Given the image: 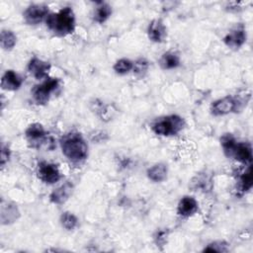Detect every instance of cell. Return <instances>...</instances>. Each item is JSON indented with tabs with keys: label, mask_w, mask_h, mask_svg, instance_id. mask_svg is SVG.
I'll return each mask as SVG.
<instances>
[{
	"label": "cell",
	"mask_w": 253,
	"mask_h": 253,
	"mask_svg": "<svg viewBox=\"0 0 253 253\" xmlns=\"http://www.w3.org/2000/svg\"><path fill=\"white\" fill-rule=\"evenodd\" d=\"M59 144L63 155L72 163L78 164L86 160L88 144L80 132H66L61 136Z\"/></svg>",
	"instance_id": "cell-1"
},
{
	"label": "cell",
	"mask_w": 253,
	"mask_h": 253,
	"mask_svg": "<svg viewBox=\"0 0 253 253\" xmlns=\"http://www.w3.org/2000/svg\"><path fill=\"white\" fill-rule=\"evenodd\" d=\"M45 23L54 35L65 37L75 30V15L71 7H63L56 13L49 14Z\"/></svg>",
	"instance_id": "cell-2"
},
{
	"label": "cell",
	"mask_w": 253,
	"mask_h": 253,
	"mask_svg": "<svg viewBox=\"0 0 253 253\" xmlns=\"http://www.w3.org/2000/svg\"><path fill=\"white\" fill-rule=\"evenodd\" d=\"M220 144L226 157L241 163L251 162L252 148L249 143L238 142L230 133H226L220 137Z\"/></svg>",
	"instance_id": "cell-3"
},
{
	"label": "cell",
	"mask_w": 253,
	"mask_h": 253,
	"mask_svg": "<svg viewBox=\"0 0 253 253\" xmlns=\"http://www.w3.org/2000/svg\"><path fill=\"white\" fill-rule=\"evenodd\" d=\"M185 126V121L178 115H169L156 120L152 125V130L157 135L171 136L178 134Z\"/></svg>",
	"instance_id": "cell-4"
},
{
	"label": "cell",
	"mask_w": 253,
	"mask_h": 253,
	"mask_svg": "<svg viewBox=\"0 0 253 253\" xmlns=\"http://www.w3.org/2000/svg\"><path fill=\"white\" fill-rule=\"evenodd\" d=\"M244 100L233 96H225L218 100H215L211 105V113L213 116H225L230 113L241 110L244 106Z\"/></svg>",
	"instance_id": "cell-5"
},
{
	"label": "cell",
	"mask_w": 253,
	"mask_h": 253,
	"mask_svg": "<svg viewBox=\"0 0 253 253\" xmlns=\"http://www.w3.org/2000/svg\"><path fill=\"white\" fill-rule=\"evenodd\" d=\"M59 79L48 77L43 82L35 86L32 90V96L36 104L45 105L50 97V94L58 87Z\"/></svg>",
	"instance_id": "cell-6"
},
{
	"label": "cell",
	"mask_w": 253,
	"mask_h": 253,
	"mask_svg": "<svg viewBox=\"0 0 253 253\" xmlns=\"http://www.w3.org/2000/svg\"><path fill=\"white\" fill-rule=\"evenodd\" d=\"M37 173L40 180L48 185L58 182L61 178V173L58 169V166L47 161H41L38 164Z\"/></svg>",
	"instance_id": "cell-7"
},
{
	"label": "cell",
	"mask_w": 253,
	"mask_h": 253,
	"mask_svg": "<svg viewBox=\"0 0 253 253\" xmlns=\"http://www.w3.org/2000/svg\"><path fill=\"white\" fill-rule=\"evenodd\" d=\"M25 134L31 146L35 148L42 147V145L46 144V140H48V138L46 139V131L39 123L31 124L27 127Z\"/></svg>",
	"instance_id": "cell-8"
},
{
	"label": "cell",
	"mask_w": 253,
	"mask_h": 253,
	"mask_svg": "<svg viewBox=\"0 0 253 253\" xmlns=\"http://www.w3.org/2000/svg\"><path fill=\"white\" fill-rule=\"evenodd\" d=\"M48 15V7L44 4H32L23 14L25 22L28 25H38L44 19L46 20Z\"/></svg>",
	"instance_id": "cell-9"
},
{
	"label": "cell",
	"mask_w": 253,
	"mask_h": 253,
	"mask_svg": "<svg viewBox=\"0 0 253 253\" xmlns=\"http://www.w3.org/2000/svg\"><path fill=\"white\" fill-rule=\"evenodd\" d=\"M246 42V31L242 24L233 27L223 38V42L231 49L240 48Z\"/></svg>",
	"instance_id": "cell-10"
},
{
	"label": "cell",
	"mask_w": 253,
	"mask_h": 253,
	"mask_svg": "<svg viewBox=\"0 0 253 253\" xmlns=\"http://www.w3.org/2000/svg\"><path fill=\"white\" fill-rule=\"evenodd\" d=\"M50 63L38 57H33L28 64V71L38 80L47 78L50 70Z\"/></svg>",
	"instance_id": "cell-11"
},
{
	"label": "cell",
	"mask_w": 253,
	"mask_h": 253,
	"mask_svg": "<svg viewBox=\"0 0 253 253\" xmlns=\"http://www.w3.org/2000/svg\"><path fill=\"white\" fill-rule=\"evenodd\" d=\"M147 36L148 39L154 42H162L166 36V27L162 20L154 19L152 20L147 27Z\"/></svg>",
	"instance_id": "cell-12"
},
{
	"label": "cell",
	"mask_w": 253,
	"mask_h": 253,
	"mask_svg": "<svg viewBox=\"0 0 253 253\" xmlns=\"http://www.w3.org/2000/svg\"><path fill=\"white\" fill-rule=\"evenodd\" d=\"M23 78L14 70H6L1 78V87L7 91H16L21 88Z\"/></svg>",
	"instance_id": "cell-13"
},
{
	"label": "cell",
	"mask_w": 253,
	"mask_h": 253,
	"mask_svg": "<svg viewBox=\"0 0 253 253\" xmlns=\"http://www.w3.org/2000/svg\"><path fill=\"white\" fill-rule=\"evenodd\" d=\"M198 208H199L198 202L196 201V199L194 197L184 196L178 204L177 213L180 216L189 217V216L193 215L194 213H196V211H198Z\"/></svg>",
	"instance_id": "cell-14"
},
{
	"label": "cell",
	"mask_w": 253,
	"mask_h": 253,
	"mask_svg": "<svg viewBox=\"0 0 253 253\" xmlns=\"http://www.w3.org/2000/svg\"><path fill=\"white\" fill-rule=\"evenodd\" d=\"M73 191V185L70 182H65L61 186H59L57 189L51 192L49 195V200L51 203L55 205H60L65 203L69 197L71 196Z\"/></svg>",
	"instance_id": "cell-15"
},
{
	"label": "cell",
	"mask_w": 253,
	"mask_h": 253,
	"mask_svg": "<svg viewBox=\"0 0 253 253\" xmlns=\"http://www.w3.org/2000/svg\"><path fill=\"white\" fill-rule=\"evenodd\" d=\"M20 216V211L16 205L12 203L4 204L2 202L1 206V222L2 224H10L14 221H16Z\"/></svg>",
	"instance_id": "cell-16"
},
{
	"label": "cell",
	"mask_w": 253,
	"mask_h": 253,
	"mask_svg": "<svg viewBox=\"0 0 253 253\" xmlns=\"http://www.w3.org/2000/svg\"><path fill=\"white\" fill-rule=\"evenodd\" d=\"M168 168L164 163H157L147 169V177L153 182H162L167 178Z\"/></svg>",
	"instance_id": "cell-17"
},
{
	"label": "cell",
	"mask_w": 253,
	"mask_h": 253,
	"mask_svg": "<svg viewBox=\"0 0 253 253\" xmlns=\"http://www.w3.org/2000/svg\"><path fill=\"white\" fill-rule=\"evenodd\" d=\"M159 64L162 69H174L180 65V57L174 51H167L162 54L159 59Z\"/></svg>",
	"instance_id": "cell-18"
},
{
	"label": "cell",
	"mask_w": 253,
	"mask_h": 253,
	"mask_svg": "<svg viewBox=\"0 0 253 253\" xmlns=\"http://www.w3.org/2000/svg\"><path fill=\"white\" fill-rule=\"evenodd\" d=\"M112 15V7L105 2H98L94 11L93 19L99 24L105 23Z\"/></svg>",
	"instance_id": "cell-19"
},
{
	"label": "cell",
	"mask_w": 253,
	"mask_h": 253,
	"mask_svg": "<svg viewBox=\"0 0 253 253\" xmlns=\"http://www.w3.org/2000/svg\"><path fill=\"white\" fill-rule=\"evenodd\" d=\"M253 185V174H252V167L249 165L247 169L240 175L238 180V189L241 193L248 192Z\"/></svg>",
	"instance_id": "cell-20"
},
{
	"label": "cell",
	"mask_w": 253,
	"mask_h": 253,
	"mask_svg": "<svg viewBox=\"0 0 253 253\" xmlns=\"http://www.w3.org/2000/svg\"><path fill=\"white\" fill-rule=\"evenodd\" d=\"M17 42V36L10 30H2L0 35V43L3 49L11 50Z\"/></svg>",
	"instance_id": "cell-21"
},
{
	"label": "cell",
	"mask_w": 253,
	"mask_h": 253,
	"mask_svg": "<svg viewBox=\"0 0 253 253\" xmlns=\"http://www.w3.org/2000/svg\"><path fill=\"white\" fill-rule=\"evenodd\" d=\"M59 220H60L61 226L63 228H65L66 230H72L78 224V218L76 217V215L73 214L72 212H69V211L62 212L61 215H60Z\"/></svg>",
	"instance_id": "cell-22"
},
{
	"label": "cell",
	"mask_w": 253,
	"mask_h": 253,
	"mask_svg": "<svg viewBox=\"0 0 253 253\" xmlns=\"http://www.w3.org/2000/svg\"><path fill=\"white\" fill-rule=\"evenodd\" d=\"M133 67V62L129 60L128 58H121L116 61L114 64V70L118 74H126L130 70H132Z\"/></svg>",
	"instance_id": "cell-23"
},
{
	"label": "cell",
	"mask_w": 253,
	"mask_h": 253,
	"mask_svg": "<svg viewBox=\"0 0 253 253\" xmlns=\"http://www.w3.org/2000/svg\"><path fill=\"white\" fill-rule=\"evenodd\" d=\"M147 69H148V62L146 59L139 58L135 62H133L132 71L136 76L138 77L144 76L145 73L147 72Z\"/></svg>",
	"instance_id": "cell-24"
},
{
	"label": "cell",
	"mask_w": 253,
	"mask_h": 253,
	"mask_svg": "<svg viewBox=\"0 0 253 253\" xmlns=\"http://www.w3.org/2000/svg\"><path fill=\"white\" fill-rule=\"evenodd\" d=\"M228 243L225 241H214L205 247L204 252H227Z\"/></svg>",
	"instance_id": "cell-25"
},
{
	"label": "cell",
	"mask_w": 253,
	"mask_h": 253,
	"mask_svg": "<svg viewBox=\"0 0 253 253\" xmlns=\"http://www.w3.org/2000/svg\"><path fill=\"white\" fill-rule=\"evenodd\" d=\"M167 235H168V233H167L166 230H158L156 232L154 239H155V242H156L157 246L165 244V242L167 240Z\"/></svg>",
	"instance_id": "cell-26"
},
{
	"label": "cell",
	"mask_w": 253,
	"mask_h": 253,
	"mask_svg": "<svg viewBox=\"0 0 253 253\" xmlns=\"http://www.w3.org/2000/svg\"><path fill=\"white\" fill-rule=\"evenodd\" d=\"M10 156H11V151H10L9 147L3 145L2 149H1V166L2 167H4L6 163H8Z\"/></svg>",
	"instance_id": "cell-27"
}]
</instances>
